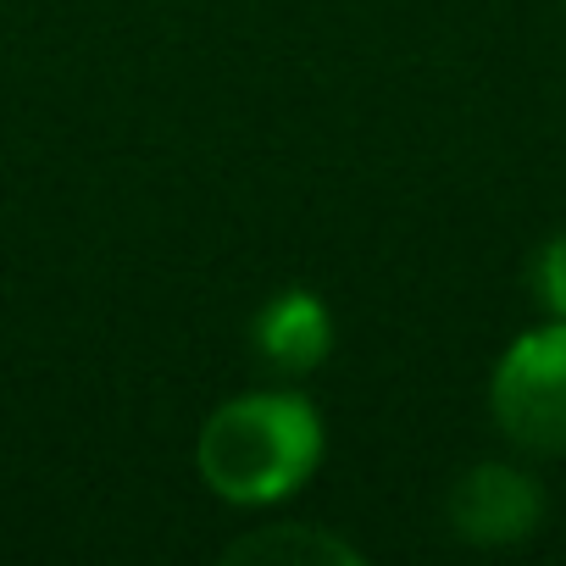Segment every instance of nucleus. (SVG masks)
I'll list each match as a JSON object with an SVG mask.
<instances>
[{
    "mask_svg": "<svg viewBox=\"0 0 566 566\" xmlns=\"http://www.w3.org/2000/svg\"><path fill=\"white\" fill-rule=\"evenodd\" d=\"M323 461V417L295 389H255L222 400L195 439L206 489L228 505L290 500Z\"/></svg>",
    "mask_w": 566,
    "mask_h": 566,
    "instance_id": "obj_1",
    "label": "nucleus"
},
{
    "mask_svg": "<svg viewBox=\"0 0 566 566\" xmlns=\"http://www.w3.org/2000/svg\"><path fill=\"white\" fill-rule=\"evenodd\" d=\"M494 428L533 455H566V323L544 317L516 334L489 378Z\"/></svg>",
    "mask_w": 566,
    "mask_h": 566,
    "instance_id": "obj_2",
    "label": "nucleus"
},
{
    "mask_svg": "<svg viewBox=\"0 0 566 566\" xmlns=\"http://www.w3.org/2000/svg\"><path fill=\"white\" fill-rule=\"evenodd\" d=\"M544 522V489L511 461H478L450 489V527L478 549L522 544Z\"/></svg>",
    "mask_w": 566,
    "mask_h": 566,
    "instance_id": "obj_3",
    "label": "nucleus"
},
{
    "mask_svg": "<svg viewBox=\"0 0 566 566\" xmlns=\"http://www.w3.org/2000/svg\"><path fill=\"white\" fill-rule=\"evenodd\" d=\"M250 345L283 378H301V373L328 361V350H334V312L323 306L317 290H283V295H272L255 312Z\"/></svg>",
    "mask_w": 566,
    "mask_h": 566,
    "instance_id": "obj_4",
    "label": "nucleus"
},
{
    "mask_svg": "<svg viewBox=\"0 0 566 566\" xmlns=\"http://www.w3.org/2000/svg\"><path fill=\"white\" fill-rule=\"evenodd\" d=\"M239 566H361V549L328 527H306V522H277V527H255L244 538H233L222 549Z\"/></svg>",
    "mask_w": 566,
    "mask_h": 566,
    "instance_id": "obj_5",
    "label": "nucleus"
},
{
    "mask_svg": "<svg viewBox=\"0 0 566 566\" xmlns=\"http://www.w3.org/2000/svg\"><path fill=\"white\" fill-rule=\"evenodd\" d=\"M527 290L538 301L544 317H560L566 323V233H549L533 261H527Z\"/></svg>",
    "mask_w": 566,
    "mask_h": 566,
    "instance_id": "obj_6",
    "label": "nucleus"
}]
</instances>
